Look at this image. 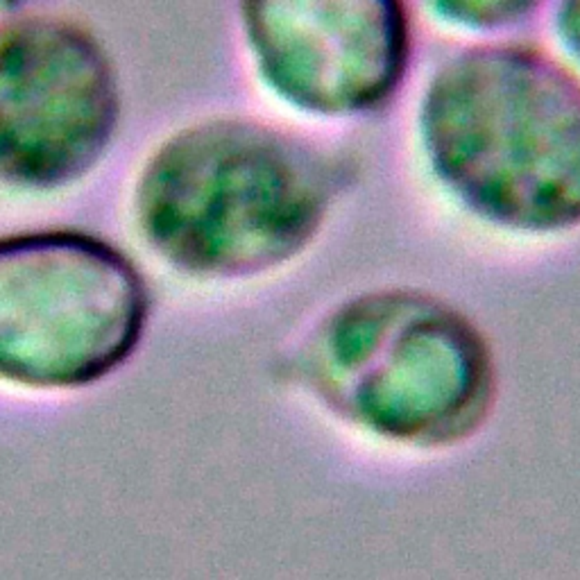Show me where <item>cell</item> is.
Instances as JSON below:
<instances>
[{"mask_svg":"<svg viewBox=\"0 0 580 580\" xmlns=\"http://www.w3.org/2000/svg\"><path fill=\"white\" fill-rule=\"evenodd\" d=\"M417 146L467 216L515 236L580 229V73L526 39H483L426 77Z\"/></svg>","mask_w":580,"mask_h":580,"instance_id":"obj_1","label":"cell"},{"mask_svg":"<svg viewBox=\"0 0 580 580\" xmlns=\"http://www.w3.org/2000/svg\"><path fill=\"white\" fill-rule=\"evenodd\" d=\"M347 181V164L307 138L213 118L152 152L136 184V222L179 272L254 277L307 250Z\"/></svg>","mask_w":580,"mask_h":580,"instance_id":"obj_2","label":"cell"},{"mask_svg":"<svg viewBox=\"0 0 580 580\" xmlns=\"http://www.w3.org/2000/svg\"><path fill=\"white\" fill-rule=\"evenodd\" d=\"M292 370L347 422L420 451L470 442L498 399L485 331L449 299L413 286L342 299L304 338Z\"/></svg>","mask_w":580,"mask_h":580,"instance_id":"obj_3","label":"cell"},{"mask_svg":"<svg viewBox=\"0 0 580 580\" xmlns=\"http://www.w3.org/2000/svg\"><path fill=\"white\" fill-rule=\"evenodd\" d=\"M150 290L125 252L77 229L0 236V381L79 388L146 333Z\"/></svg>","mask_w":580,"mask_h":580,"instance_id":"obj_4","label":"cell"},{"mask_svg":"<svg viewBox=\"0 0 580 580\" xmlns=\"http://www.w3.org/2000/svg\"><path fill=\"white\" fill-rule=\"evenodd\" d=\"M16 12L0 18V181L62 188L84 177L114 138L116 68L77 21Z\"/></svg>","mask_w":580,"mask_h":580,"instance_id":"obj_5","label":"cell"},{"mask_svg":"<svg viewBox=\"0 0 580 580\" xmlns=\"http://www.w3.org/2000/svg\"><path fill=\"white\" fill-rule=\"evenodd\" d=\"M240 23L263 82L315 116L385 109L413 62V16L397 0L245 3Z\"/></svg>","mask_w":580,"mask_h":580,"instance_id":"obj_6","label":"cell"},{"mask_svg":"<svg viewBox=\"0 0 580 580\" xmlns=\"http://www.w3.org/2000/svg\"><path fill=\"white\" fill-rule=\"evenodd\" d=\"M546 5L539 3H431L426 9L440 23L465 30V32H510L515 27L531 23L533 18L544 12Z\"/></svg>","mask_w":580,"mask_h":580,"instance_id":"obj_7","label":"cell"},{"mask_svg":"<svg viewBox=\"0 0 580 580\" xmlns=\"http://www.w3.org/2000/svg\"><path fill=\"white\" fill-rule=\"evenodd\" d=\"M558 55L580 73V0H565L544 9Z\"/></svg>","mask_w":580,"mask_h":580,"instance_id":"obj_8","label":"cell"},{"mask_svg":"<svg viewBox=\"0 0 580 580\" xmlns=\"http://www.w3.org/2000/svg\"><path fill=\"white\" fill-rule=\"evenodd\" d=\"M16 9H21V5H16V3H0V18L14 14Z\"/></svg>","mask_w":580,"mask_h":580,"instance_id":"obj_9","label":"cell"}]
</instances>
